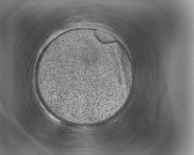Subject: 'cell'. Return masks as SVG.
I'll list each match as a JSON object with an SVG mask.
<instances>
[{
  "label": "cell",
  "mask_w": 194,
  "mask_h": 155,
  "mask_svg": "<svg viewBox=\"0 0 194 155\" xmlns=\"http://www.w3.org/2000/svg\"><path fill=\"white\" fill-rule=\"evenodd\" d=\"M131 69L108 46L78 36L50 43L41 54L35 78L47 108L75 125L108 119L129 93Z\"/></svg>",
  "instance_id": "obj_1"
},
{
  "label": "cell",
  "mask_w": 194,
  "mask_h": 155,
  "mask_svg": "<svg viewBox=\"0 0 194 155\" xmlns=\"http://www.w3.org/2000/svg\"><path fill=\"white\" fill-rule=\"evenodd\" d=\"M95 35L98 39L103 43H109L115 42V39L110 34L98 30H94Z\"/></svg>",
  "instance_id": "obj_2"
}]
</instances>
